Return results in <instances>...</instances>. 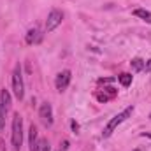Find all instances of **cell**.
I'll return each mask as SVG.
<instances>
[{"label": "cell", "mask_w": 151, "mask_h": 151, "mask_svg": "<svg viewBox=\"0 0 151 151\" xmlns=\"http://www.w3.org/2000/svg\"><path fill=\"white\" fill-rule=\"evenodd\" d=\"M11 142H12V150L19 151L23 144V118L21 114L16 113L12 116V132H11Z\"/></svg>", "instance_id": "1"}, {"label": "cell", "mask_w": 151, "mask_h": 151, "mask_svg": "<svg viewBox=\"0 0 151 151\" xmlns=\"http://www.w3.org/2000/svg\"><path fill=\"white\" fill-rule=\"evenodd\" d=\"M132 113H134V106H128L127 109H123L119 114H116L113 119H111V121L106 125V128H104V132H102V137H104V139L111 137L114 130H116V128H118V127H119V125L125 121V119H128V118L132 116Z\"/></svg>", "instance_id": "2"}, {"label": "cell", "mask_w": 151, "mask_h": 151, "mask_svg": "<svg viewBox=\"0 0 151 151\" xmlns=\"http://www.w3.org/2000/svg\"><path fill=\"white\" fill-rule=\"evenodd\" d=\"M12 91H14V97L18 100H23L25 97V84H23V74H21V67L16 65L14 72H12Z\"/></svg>", "instance_id": "3"}, {"label": "cell", "mask_w": 151, "mask_h": 151, "mask_svg": "<svg viewBox=\"0 0 151 151\" xmlns=\"http://www.w3.org/2000/svg\"><path fill=\"white\" fill-rule=\"evenodd\" d=\"M63 21V12L58 11V9H53L49 14H47V19H46V32H53L58 25H62Z\"/></svg>", "instance_id": "4"}, {"label": "cell", "mask_w": 151, "mask_h": 151, "mask_svg": "<svg viewBox=\"0 0 151 151\" xmlns=\"http://www.w3.org/2000/svg\"><path fill=\"white\" fill-rule=\"evenodd\" d=\"M39 118H40V121H42L44 127H51V125H53V107H51L49 102H44V104L40 106V109H39Z\"/></svg>", "instance_id": "5"}, {"label": "cell", "mask_w": 151, "mask_h": 151, "mask_svg": "<svg viewBox=\"0 0 151 151\" xmlns=\"http://www.w3.org/2000/svg\"><path fill=\"white\" fill-rule=\"evenodd\" d=\"M70 79H72L70 70H62V72H58V74H56V79H55L56 90H58V91H65L67 86L70 84Z\"/></svg>", "instance_id": "6"}, {"label": "cell", "mask_w": 151, "mask_h": 151, "mask_svg": "<svg viewBox=\"0 0 151 151\" xmlns=\"http://www.w3.org/2000/svg\"><path fill=\"white\" fill-rule=\"evenodd\" d=\"M42 37H44L42 30H40L39 27H34V28H30V30L27 32V35H25V42L30 44V46H35V44H40V42H42Z\"/></svg>", "instance_id": "7"}, {"label": "cell", "mask_w": 151, "mask_h": 151, "mask_svg": "<svg viewBox=\"0 0 151 151\" xmlns=\"http://www.w3.org/2000/svg\"><path fill=\"white\" fill-rule=\"evenodd\" d=\"M11 104H12V99H11V93H9V90H0V109H2V113L7 114V111L11 109Z\"/></svg>", "instance_id": "8"}, {"label": "cell", "mask_w": 151, "mask_h": 151, "mask_svg": "<svg viewBox=\"0 0 151 151\" xmlns=\"http://www.w3.org/2000/svg\"><path fill=\"white\" fill-rule=\"evenodd\" d=\"M116 93H118V90H114V88H104V90L97 91V100L99 102H107V100L116 97Z\"/></svg>", "instance_id": "9"}, {"label": "cell", "mask_w": 151, "mask_h": 151, "mask_svg": "<svg viewBox=\"0 0 151 151\" xmlns=\"http://www.w3.org/2000/svg\"><path fill=\"white\" fill-rule=\"evenodd\" d=\"M132 14L137 16V18H141V19H144L146 23H151V12L150 11H146V9H134Z\"/></svg>", "instance_id": "10"}, {"label": "cell", "mask_w": 151, "mask_h": 151, "mask_svg": "<svg viewBox=\"0 0 151 151\" xmlns=\"http://www.w3.org/2000/svg\"><path fill=\"white\" fill-rule=\"evenodd\" d=\"M37 141V128H35V125H30V151H35Z\"/></svg>", "instance_id": "11"}, {"label": "cell", "mask_w": 151, "mask_h": 151, "mask_svg": "<svg viewBox=\"0 0 151 151\" xmlns=\"http://www.w3.org/2000/svg\"><path fill=\"white\" fill-rule=\"evenodd\" d=\"M144 60L142 58H134L132 62H130V67H132V70L134 72H139V70H144Z\"/></svg>", "instance_id": "12"}, {"label": "cell", "mask_w": 151, "mask_h": 151, "mask_svg": "<svg viewBox=\"0 0 151 151\" xmlns=\"http://www.w3.org/2000/svg\"><path fill=\"white\" fill-rule=\"evenodd\" d=\"M118 81H119L123 86H130V84H132V74H128V72H123V74L118 76Z\"/></svg>", "instance_id": "13"}, {"label": "cell", "mask_w": 151, "mask_h": 151, "mask_svg": "<svg viewBox=\"0 0 151 151\" xmlns=\"http://www.w3.org/2000/svg\"><path fill=\"white\" fill-rule=\"evenodd\" d=\"M35 151H51L49 141H47V139H39V141H37V148H35Z\"/></svg>", "instance_id": "14"}, {"label": "cell", "mask_w": 151, "mask_h": 151, "mask_svg": "<svg viewBox=\"0 0 151 151\" xmlns=\"http://www.w3.org/2000/svg\"><path fill=\"white\" fill-rule=\"evenodd\" d=\"M4 121H5V114L2 113V109H0V130L4 128Z\"/></svg>", "instance_id": "15"}, {"label": "cell", "mask_w": 151, "mask_h": 151, "mask_svg": "<svg viewBox=\"0 0 151 151\" xmlns=\"http://www.w3.org/2000/svg\"><path fill=\"white\" fill-rule=\"evenodd\" d=\"M144 70H148V72H151V58L144 63Z\"/></svg>", "instance_id": "16"}, {"label": "cell", "mask_w": 151, "mask_h": 151, "mask_svg": "<svg viewBox=\"0 0 151 151\" xmlns=\"http://www.w3.org/2000/svg\"><path fill=\"white\" fill-rule=\"evenodd\" d=\"M142 137H150V139H151V132H144V134H142Z\"/></svg>", "instance_id": "17"}, {"label": "cell", "mask_w": 151, "mask_h": 151, "mask_svg": "<svg viewBox=\"0 0 151 151\" xmlns=\"http://www.w3.org/2000/svg\"><path fill=\"white\" fill-rule=\"evenodd\" d=\"M134 151H141V150H134Z\"/></svg>", "instance_id": "18"}, {"label": "cell", "mask_w": 151, "mask_h": 151, "mask_svg": "<svg viewBox=\"0 0 151 151\" xmlns=\"http://www.w3.org/2000/svg\"><path fill=\"white\" fill-rule=\"evenodd\" d=\"M150 118H151V114H150Z\"/></svg>", "instance_id": "19"}]
</instances>
